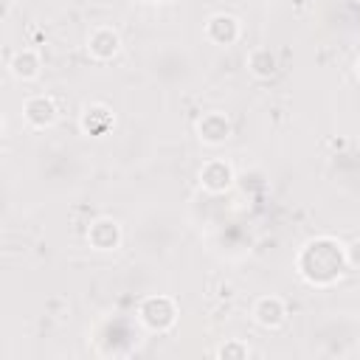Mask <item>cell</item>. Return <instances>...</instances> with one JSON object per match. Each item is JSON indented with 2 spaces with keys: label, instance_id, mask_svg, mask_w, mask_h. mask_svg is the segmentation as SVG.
<instances>
[{
  "label": "cell",
  "instance_id": "obj_7",
  "mask_svg": "<svg viewBox=\"0 0 360 360\" xmlns=\"http://www.w3.org/2000/svg\"><path fill=\"white\" fill-rule=\"evenodd\" d=\"M121 51V34L110 25H98L87 34V53L96 59V62H110L115 59Z\"/></svg>",
  "mask_w": 360,
  "mask_h": 360
},
{
  "label": "cell",
  "instance_id": "obj_16",
  "mask_svg": "<svg viewBox=\"0 0 360 360\" xmlns=\"http://www.w3.org/2000/svg\"><path fill=\"white\" fill-rule=\"evenodd\" d=\"M354 73H357V79H360V56H357V62H354Z\"/></svg>",
  "mask_w": 360,
  "mask_h": 360
},
{
  "label": "cell",
  "instance_id": "obj_4",
  "mask_svg": "<svg viewBox=\"0 0 360 360\" xmlns=\"http://www.w3.org/2000/svg\"><path fill=\"white\" fill-rule=\"evenodd\" d=\"M205 39L219 45V48H228V45H236L239 37H242V22L239 17L233 14H225V11H217L205 20Z\"/></svg>",
  "mask_w": 360,
  "mask_h": 360
},
{
  "label": "cell",
  "instance_id": "obj_15",
  "mask_svg": "<svg viewBox=\"0 0 360 360\" xmlns=\"http://www.w3.org/2000/svg\"><path fill=\"white\" fill-rule=\"evenodd\" d=\"M217 295H219L222 301H231V298H233V284H228V281L219 284V292H217Z\"/></svg>",
  "mask_w": 360,
  "mask_h": 360
},
{
  "label": "cell",
  "instance_id": "obj_3",
  "mask_svg": "<svg viewBox=\"0 0 360 360\" xmlns=\"http://www.w3.org/2000/svg\"><path fill=\"white\" fill-rule=\"evenodd\" d=\"M197 177H200V186H202L208 194H225V191L233 186V180H236L233 166H231L225 158H211V160H205V163L200 166Z\"/></svg>",
  "mask_w": 360,
  "mask_h": 360
},
{
  "label": "cell",
  "instance_id": "obj_8",
  "mask_svg": "<svg viewBox=\"0 0 360 360\" xmlns=\"http://www.w3.org/2000/svg\"><path fill=\"white\" fill-rule=\"evenodd\" d=\"M121 239H124L121 225L112 217H98L87 228V242H90L93 250H101V253L115 250V248H121Z\"/></svg>",
  "mask_w": 360,
  "mask_h": 360
},
{
  "label": "cell",
  "instance_id": "obj_5",
  "mask_svg": "<svg viewBox=\"0 0 360 360\" xmlns=\"http://www.w3.org/2000/svg\"><path fill=\"white\" fill-rule=\"evenodd\" d=\"M22 118H25L28 127H34V129H48V127L56 124L59 107H56V101H53L51 96L37 93V96H28V98H25V104H22Z\"/></svg>",
  "mask_w": 360,
  "mask_h": 360
},
{
  "label": "cell",
  "instance_id": "obj_1",
  "mask_svg": "<svg viewBox=\"0 0 360 360\" xmlns=\"http://www.w3.org/2000/svg\"><path fill=\"white\" fill-rule=\"evenodd\" d=\"M295 270L312 287H332L346 270V248L332 236L309 239L295 256Z\"/></svg>",
  "mask_w": 360,
  "mask_h": 360
},
{
  "label": "cell",
  "instance_id": "obj_13",
  "mask_svg": "<svg viewBox=\"0 0 360 360\" xmlns=\"http://www.w3.org/2000/svg\"><path fill=\"white\" fill-rule=\"evenodd\" d=\"M253 354V349L245 343V340H239V338H231V340H225L219 349H217V357H222V360H245V357H250Z\"/></svg>",
  "mask_w": 360,
  "mask_h": 360
},
{
  "label": "cell",
  "instance_id": "obj_2",
  "mask_svg": "<svg viewBox=\"0 0 360 360\" xmlns=\"http://www.w3.org/2000/svg\"><path fill=\"white\" fill-rule=\"evenodd\" d=\"M138 321L149 332H169L177 323V301L172 295H146L138 304Z\"/></svg>",
  "mask_w": 360,
  "mask_h": 360
},
{
  "label": "cell",
  "instance_id": "obj_14",
  "mask_svg": "<svg viewBox=\"0 0 360 360\" xmlns=\"http://www.w3.org/2000/svg\"><path fill=\"white\" fill-rule=\"evenodd\" d=\"M346 267L360 270V239H354V242L346 245Z\"/></svg>",
  "mask_w": 360,
  "mask_h": 360
},
{
  "label": "cell",
  "instance_id": "obj_11",
  "mask_svg": "<svg viewBox=\"0 0 360 360\" xmlns=\"http://www.w3.org/2000/svg\"><path fill=\"white\" fill-rule=\"evenodd\" d=\"M39 68H42V59L34 48H20L14 51V56L8 59V70L11 76H17L20 82H31L39 76Z\"/></svg>",
  "mask_w": 360,
  "mask_h": 360
},
{
  "label": "cell",
  "instance_id": "obj_12",
  "mask_svg": "<svg viewBox=\"0 0 360 360\" xmlns=\"http://www.w3.org/2000/svg\"><path fill=\"white\" fill-rule=\"evenodd\" d=\"M248 70H250L256 79H270V76H276V70H278V59H276V53H273L270 48H253V51L248 53Z\"/></svg>",
  "mask_w": 360,
  "mask_h": 360
},
{
  "label": "cell",
  "instance_id": "obj_9",
  "mask_svg": "<svg viewBox=\"0 0 360 360\" xmlns=\"http://www.w3.org/2000/svg\"><path fill=\"white\" fill-rule=\"evenodd\" d=\"M250 315H253L256 326H262V329H278L287 321V304L278 295H262V298H256Z\"/></svg>",
  "mask_w": 360,
  "mask_h": 360
},
{
  "label": "cell",
  "instance_id": "obj_10",
  "mask_svg": "<svg viewBox=\"0 0 360 360\" xmlns=\"http://www.w3.org/2000/svg\"><path fill=\"white\" fill-rule=\"evenodd\" d=\"M79 127L84 135H93V138H101L107 135L112 127H115V115L107 104H87L79 115Z\"/></svg>",
  "mask_w": 360,
  "mask_h": 360
},
{
  "label": "cell",
  "instance_id": "obj_6",
  "mask_svg": "<svg viewBox=\"0 0 360 360\" xmlns=\"http://www.w3.org/2000/svg\"><path fill=\"white\" fill-rule=\"evenodd\" d=\"M231 129H233L231 127V118L225 112H219V110H208V112H202L197 118V138L202 143H208V146L225 143L231 138Z\"/></svg>",
  "mask_w": 360,
  "mask_h": 360
}]
</instances>
